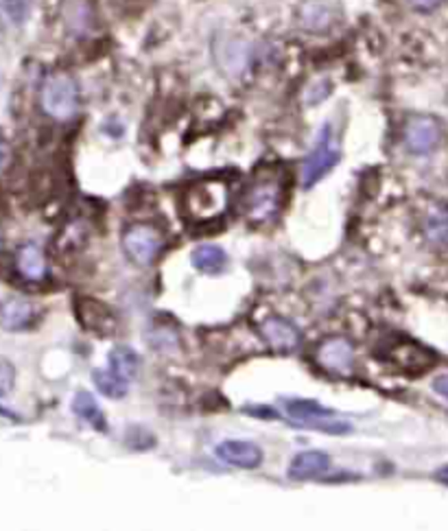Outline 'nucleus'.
<instances>
[{
  "mask_svg": "<svg viewBox=\"0 0 448 531\" xmlns=\"http://www.w3.org/2000/svg\"><path fill=\"white\" fill-rule=\"evenodd\" d=\"M329 22H330V13L324 4L313 3L308 4V7H305V12H302V24H305L306 29H315L317 31V29L329 27Z\"/></svg>",
  "mask_w": 448,
  "mask_h": 531,
  "instance_id": "22",
  "label": "nucleus"
},
{
  "mask_svg": "<svg viewBox=\"0 0 448 531\" xmlns=\"http://www.w3.org/2000/svg\"><path fill=\"white\" fill-rule=\"evenodd\" d=\"M16 267L18 272H20V276H24L27 280H33V282L45 280L48 272L45 254H42V249L33 243L22 245V248L18 249Z\"/></svg>",
  "mask_w": 448,
  "mask_h": 531,
  "instance_id": "15",
  "label": "nucleus"
},
{
  "mask_svg": "<svg viewBox=\"0 0 448 531\" xmlns=\"http://www.w3.org/2000/svg\"><path fill=\"white\" fill-rule=\"evenodd\" d=\"M93 380L96 389L103 396H108V398H123L129 392V380L114 374L112 370H94Z\"/></svg>",
  "mask_w": 448,
  "mask_h": 531,
  "instance_id": "20",
  "label": "nucleus"
},
{
  "mask_svg": "<svg viewBox=\"0 0 448 531\" xmlns=\"http://www.w3.org/2000/svg\"><path fill=\"white\" fill-rule=\"evenodd\" d=\"M29 12H31V0H4V13L13 24L27 20Z\"/></svg>",
  "mask_w": 448,
  "mask_h": 531,
  "instance_id": "23",
  "label": "nucleus"
},
{
  "mask_svg": "<svg viewBox=\"0 0 448 531\" xmlns=\"http://www.w3.org/2000/svg\"><path fill=\"white\" fill-rule=\"evenodd\" d=\"M138 365H141V359L129 346H118L110 352V370L123 379L132 380L138 374Z\"/></svg>",
  "mask_w": 448,
  "mask_h": 531,
  "instance_id": "19",
  "label": "nucleus"
},
{
  "mask_svg": "<svg viewBox=\"0 0 448 531\" xmlns=\"http://www.w3.org/2000/svg\"><path fill=\"white\" fill-rule=\"evenodd\" d=\"M123 252L138 267H147L153 260L158 258V254L165 248V239L156 228L147 224H136L129 225L127 230L123 232Z\"/></svg>",
  "mask_w": 448,
  "mask_h": 531,
  "instance_id": "6",
  "label": "nucleus"
},
{
  "mask_svg": "<svg viewBox=\"0 0 448 531\" xmlns=\"http://www.w3.org/2000/svg\"><path fill=\"white\" fill-rule=\"evenodd\" d=\"M16 383V370L7 359H0V396H7Z\"/></svg>",
  "mask_w": 448,
  "mask_h": 531,
  "instance_id": "24",
  "label": "nucleus"
},
{
  "mask_svg": "<svg viewBox=\"0 0 448 531\" xmlns=\"http://www.w3.org/2000/svg\"><path fill=\"white\" fill-rule=\"evenodd\" d=\"M284 186L276 176H258L245 191L240 210L249 224H267L281 212Z\"/></svg>",
  "mask_w": 448,
  "mask_h": 531,
  "instance_id": "2",
  "label": "nucleus"
},
{
  "mask_svg": "<svg viewBox=\"0 0 448 531\" xmlns=\"http://www.w3.org/2000/svg\"><path fill=\"white\" fill-rule=\"evenodd\" d=\"M433 389H436V392L440 394L442 398L448 400V374L437 376V379L433 380Z\"/></svg>",
  "mask_w": 448,
  "mask_h": 531,
  "instance_id": "25",
  "label": "nucleus"
},
{
  "mask_svg": "<svg viewBox=\"0 0 448 531\" xmlns=\"http://www.w3.org/2000/svg\"><path fill=\"white\" fill-rule=\"evenodd\" d=\"M77 317H79L81 326L88 328L94 335L108 337L114 335V331H117L114 313L103 302L94 300V298H79L77 300Z\"/></svg>",
  "mask_w": 448,
  "mask_h": 531,
  "instance_id": "10",
  "label": "nucleus"
},
{
  "mask_svg": "<svg viewBox=\"0 0 448 531\" xmlns=\"http://www.w3.org/2000/svg\"><path fill=\"white\" fill-rule=\"evenodd\" d=\"M389 359H392V364L398 365L401 370L411 372V374H422V372L431 368L436 356H433L427 347L418 344H403V346L392 347Z\"/></svg>",
  "mask_w": 448,
  "mask_h": 531,
  "instance_id": "13",
  "label": "nucleus"
},
{
  "mask_svg": "<svg viewBox=\"0 0 448 531\" xmlns=\"http://www.w3.org/2000/svg\"><path fill=\"white\" fill-rule=\"evenodd\" d=\"M330 468V457L322 451H305L300 455L293 457L291 466H289V477L296 481H308L317 479V477L326 475Z\"/></svg>",
  "mask_w": 448,
  "mask_h": 531,
  "instance_id": "12",
  "label": "nucleus"
},
{
  "mask_svg": "<svg viewBox=\"0 0 448 531\" xmlns=\"http://www.w3.org/2000/svg\"><path fill=\"white\" fill-rule=\"evenodd\" d=\"M282 407L291 422L302 429H315V431L330 433V436H344V433L353 431L350 422L337 418L335 412L322 407L317 400L282 398Z\"/></svg>",
  "mask_w": 448,
  "mask_h": 531,
  "instance_id": "3",
  "label": "nucleus"
},
{
  "mask_svg": "<svg viewBox=\"0 0 448 531\" xmlns=\"http://www.w3.org/2000/svg\"><path fill=\"white\" fill-rule=\"evenodd\" d=\"M341 151L337 144L335 134H332L330 125H324L317 134L315 147L311 149V153L306 156L305 164H302V186L313 188L322 177H326V173L330 168L337 167L339 162Z\"/></svg>",
  "mask_w": 448,
  "mask_h": 531,
  "instance_id": "5",
  "label": "nucleus"
},
{
  "mask_svg": "<svg viewBox=\"0 0 448 531\" xmlns=\"http://www.w3.org/2000/svg\"><path fill=\"white\" fill-rule=\"evenodd\" d=\"M418 9H436L437 4L444 3V0H411Z\"/></svg>",
  "mask_w": 448,
  "mask_h": 531,
  "instance_id": "26",
  "label": "nucleus"
},
{
  "mask_svg": "<svg viewBox=\"0 0 448 531\" xmlns=\"http://www.w3.org/2000/svg\"><path fill=\"white\" fill-rule=\"evenodd\" d=\"M260 337L276 352H293L302 341L300 328L281 315H272L260 323Z\"/></svg>",
  "mask_w": 448,
  "mask_h": 531,
  "instance_id": "9",
  "label": "nucleus"
},
{
  "mask_svg": "<svg viewBox=\"0 0 448 531\" xmlns=\"http://www.w3.org/2000/svg\"><path fill=\"white\" fill-rule=\"evenodd\" d=\"M94 22V13H93V4L88 0H70L66 4V24L72 33L77 36H86V33L93 29Z\"/></svg>",
  "mask_w": 448,
  "mask_h": 531,
  "instance_id": "18",
  "label": "nucleus"
},
{
  "mask_svg": "<svg viewBox=\"0 0 448 531\" xmlns=\"http://www.w3.org/2000/svg\"><path fill=\"white\" fill-rule=\"evenodd\" d=\"M72 412L77 413V418L84 420L86 424L96 429V431H105L108 429V422H105V413L101 412L99 403L94 400L93 394L79 392L72 400Z\"/></svg>",
  "mask_w": 448,
  "mask_h": 531,
  "instance_id": "17",
  "label": "nucleus"
},
{
  "mask_svg": "<svg viewBox=\"0 0 448 531\" xmlns=\"http://www.w3.org/2000/svg\"><path fill=\"white\" fill-rule=\"evenodd\" d=\"M0 248H3V234H0Z\"/></svg>",
  "mask_w": 448,
  "mask_h": 531,
  "instance_id": "29",
  "label": "nucleus"
},
{
  "mask_svg": "<svg viewBox=\"0 0 448 531\" xmlns=\"http://www.w3.org/2000/svg\"><path fill=\"white\" fill-rule=\"evenodd\" d=\"M195 269H200L201 274L208 276H216L225 269L228 265V254L219 248V245H200L191 256Z\"/></svg>",
  "mask_w": 448,
  "mask_h": 531,
  "instance_id": "16",
  "label": "nucleus"
},
{
  "mask_svg": "<svg viewBox=\"0 0 448 531\" xmlns=\"http://www.w3.org/2000/svg\"><path fill=\"white\" fill-rule=\"evenodd\" d=\"M442 129L440 123L431 116H413L407 125H404V144L416 156H425L431 153L433 149L440 144Z\"/></svg>",
  "mask_w": 448,
  "mask_h": 531,
  "instance_id": "8",
  "label": "nucleus"
},
{
  "mask_svg": "<svg viewBox=\"0 0 448 531\" xmlns=\"http://www.w3.org/2000/svg\"><path fill=\"white\" fill-rule=\"evenodd\" d=\"M225 208H228V184L221 180L197 182L182 195V215L189 224H213Z\"/></svg>",
  "mask_w": 448,
  "mask_h": 531,
  "instance_id": "1",
  "label": "nucleus"
},
{
  "mask_svg": "<svg viewBox=\"0 0 448 531\" xmlns=\"http://www.w3.org/2000/svg\"><path fill=\"white\" fill-rule=\"evenodd\" d=\"M36 317V308L24 298H7L0 302V326L9 331H22Z\"/></svg>",
  "mask_w": 448,
  "mask_h": 531,
  "instance_id": "14",
  "label": "nucleus"
},
{
  "mask_svg": "<svg viewBox=\"0 0 448 531\" xmlns=\"http://www.w3.org/2000/svg\"><path fill=\"white\" fill-rule=\"evenodd\" d=\"M436 477H437V481H444V484H448V466L446 468H440Z\"/></svg>",
  "mask_w": 448,
  "mask_h": 531,
  "instance_id": "28",
  "label": "nucleus"
},
{
  "mask_svg": "<svg viewBox=\"0 0 448 531\" xmlns=\"http://www.w3.org/2000/svg\"><path fill=\"white\" fill-rule=\"evenodd\" d=\"M425 234L433 245H448V212L433 210L425 224Z\"/></svg>",
  "mask_w": 448,
  "mask_h": 531,
  "instance_id": "21",
  "label": "nucleus"
},
{
  "mask_svg": "<svg viewBox=\"0 0 448 531\" xmlns=\"http://www.w3.org/2000/svg\"><path fill=\"white\" fill-rule=\"evenodd\" d=\"M7 144H4V140H3V136H0V168L4 167V162H7Z\"/></svg>",
  "mask_w": 448,
  "mask_h": 531,
  "instance_id": "27",
  "label": "nucleus"
},
{
  "mask_svg": "<svg viewBox=\"0 0 448 531\" xmlns=\"http://www.w3.org/2000/svg\"><path fill=\"white\" fill-rule=\"evenodd\" d=\"M315 361L320 368L330 374L346 376L354 368V346L346 337H330L322 341L315 350Z\"/></svg>",
  "mask_w": 448,
  "mask_h": 531,
  "instance_id": "7",
  "label": "nucleus"
},
{
  "mask_svg": "<svg viewBox=\"0 0 448 531\" xmlns=\"http://www.w3.org/2000/svg\"><path fill=\"white\" fill-rule=\"evenodd\" d=\"M42 108L57 120H69L79 108V88L66 72H57L46 79L42 88Z\"/></svg>",
  "mask_w": 448,
  "mask_h": 531,
  "instance_id": "4",
  "label": "nucleus"
},
{
  "mask_svg": "<svg viewBox=\"0 0 448 531\" xmlns=\"http://www.w3.org/2000/svg\"><path fill=\"white\" fill-rule=\"evenodd\" d=\"M216 457L225 463L236 468H245L252 470L263 463V451L252 442H243V439H225L216 446Z\"/></svg>",
  "mask_w": 448,
  "mask_h": 531,
  "instance_id": "11",
  "label": "nucleus"
}]
</instances>
